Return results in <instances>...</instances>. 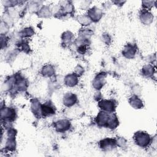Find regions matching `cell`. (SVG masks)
Here are the masks:
<instances>
[{
    "label": "cell",
    "mask_w": 157,
    "mask_h": 157,
    "mask_svg": "<svg viewBox=\"0 0 157 157\" xmlns=\"http://www.w3.org/2000/svg\"><path fill=\"white\" fill-rule=\"evenodd\" d=\"M69 122L66 120H60L56 123V128L58 131H65L69 128Z\"/></svg>",
    "instance_id": "obj_7"
},
{
    "label": "cell",
    "mask_w": 157,
    "mask_h": 157,
    "mask_svg": "<svg viewBox=\"0 0 157 157\" xmlns=\"http://www.w3.org/2000/svg\"><path fill=\"white\" fill-rule=\"evenodd\" d=\"M130 103L132 104V106H133L136 108H137V107H139L141 102L139 99H137V98L133 97V98H131Z\"/></svg>",
    "instance_id": "obj_10"
},
{
    "label": "cell",
    "mask_w": 157,
    "mask_h": 157,
    "mask_svg": "<svg viewBox=\"0 0 157 157\" xmlns=\"http://www.w3.org/2000/svg\"><path fill=\"white\" fill-rule=\"evenodd\" d=\"M101 11L100 10V9L94 7L91 9H90V10L89 11V17H90V18L93 20H99V19L101 18Z\"/></svg>",
    "instance_id": "obj_6"
},
{
    "label": "cell",
    "mask_w": 157,
    "mask_h": 157,
    "mask_svg": "<svg viewBox=\"0 0 157 157\" xmlns=\"http://www.w3.org/2000/svg\"><path fill=\"white\" fill-rule=\"evenodd\" d=\"M1 117L2 120L8 121L13 120L15 117V111L14 109L10 107H1Z\"/></svg>",
    "instance_id": "obj_1"
},
{
    "label": "cell",
    "mask_w": 157,
    "mask_h": 157,
    "mask_svg": "<svg viewBox=\"0 0 157 157\" xmlns=\"http://www.w3.org/2000/svg\"><path fill=\"white\" fill-rule=\"evenodd\" d=\"M134 139L138 145L140 146H144L147 145V142H148L149 137L147 134L142 132H137L134 136Z\"/></svg>",
    "instance_id": "obj_2"
},
{
    "label": "cell",
    "mask_w": 157,
    "mask_h": 157,
    "mask_svg": "<svg viewBox=\"0 0 157 157\" xmlns=\"http://www.w3.org/2000/svg\"><path fill=\"white\" fill-rule=\"evenodd\" d=\"M99 104L101 109L106 112H113L115 109V104L110 101H102Z\"/></svg>",
    "instance_id": "obj_3"
},
{
    "label": "cell",
    "mask_w": 157,
    "mask_h": 157,
    "mask_svg": "<svg viewBox=\"0 0 157 157\" xmlns=\"http://www.w3.org/2000/svg\"><path fill=\"white\" fill-rule=\"evenodd\" d=\"M53 68L51 66H45V69L44 68L43 69V72L44 73L45 75H51L52 72H53Z\"/></svg>",
    "instance_id": "obj_11"
},
{
    "label": "cell",
    "mask_w": 157,
    "mask_h": 157,
    "mask_svg": "<svg viewBox=\"0 0 157 157\" xmlns=\"http://www.w3.org/2000/svg\"><path fill=\"white\" fill-rule=\"evenodd\" d=\"M76 101V97L74 94L68 93L64 96V98L63 99V102L64 103L67 105V106H71L73 104H75Z\"/></svg>",
    "instance_id": "obj_5"
},
{
    "label": "cell",
    "mask_w": 157,
    "mask_h": 157,
    "mask_svg": "<svg viewBox=\"0 0 157 157\" xmlns=\"http://www.w3.org/2000/svg\"><path fill=\"white\" fill-rule=\"evenodd\" d=\"M123 54L127 57V58H131L133 57V56L135 54V49L131 45H128L126 47L124 50H123Z\"/></svg>",
    "instance_id": "obj_9"
},
{
    "label": "cell",
    "mask_w": 157,
    "mask_h": 157,
    "mask_svg": "<svg viewBox=\"0 0 157 157\" xmlns=\"http://www.w3.org/2000/svg\"><path fill=\"white\" fill-rule=\"evenodd\" d=\"M101 147L102 149H112L116 144V141L112 139H105L101 142Z\"/></svg>",
    "instance_id": "obj_4"
},
{
    "label": "cell",
    "mask_w": 157,
    "mask_h": 157,
    "mask_svg": "<svg viewBox=\"0 0 157 157\" xmlns=\"http://www.w3.org/2000/svg\"><path fill=\"white\" fill-rule=\"evenodd\" d=\"M65 82L66 84L68 86H74L75 85L77 82V77L75 75H68L66 78H65Z\"/></svg>",
    "instance_id": "obj_8"
}]
</instances>
